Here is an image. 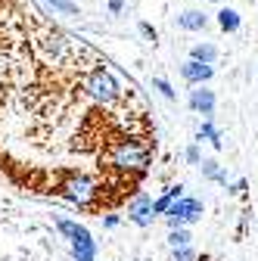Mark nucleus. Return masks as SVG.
Wrapping results in <instances>:
<instances>
[{
  "label": "nucleus",
  "instance_id": "obj_11",
  "mask_svg": "<svg viewBox=\"0 0 258 261\" xmlns=\"http://www.w3.org/2000/svg\"><path fill=\"white\" fill-rule=\"evenodd\" d=\"M196 140H199V143L209 140L215 149H224V134L212 124V118H202V124H199V130H196Z\"/></svg>",
  "mask_w": 258,
  "mask_h": 261
},
{
  "label": "nucleus",
  "instance_id": "obj_14",
  "mask_svg": "<svg viewBox=\"0 0 258 261\" xmlns=\"http://www.w3.org/2000/svg\"><path fill=\"white\" fill-rule=\"evenodd\" d=\"M190 59L205 62V65H215V59H218V47H215V44H209V41H202V44H193V50H190Z\"/></svg>",
  "mask_w": 258,
  "mask_h": 261
},
{
  "label": "nucleus",
  "instance_id": "obj_19",
  "mask_svg": "<svg viewBox=\"0 0 258 261\" xmlns=\"http://www.w3.org/2000/svg\"><path fill=\"white\" fill-rule=\"evenodd\" d=\"M184 159H187V165H199V162H202V149H199V143H190V146L184 149Z\"/></svg>",
  "mask_w": 258,
  "mask_h": 261
},
{
  "label": "nucleus",
  "instance_id": "obj_1",
  "mask_svg": "<svg viewBox=\"0 0 258 261\" xmlns=\"http://www.w3.org/2000/svg\"><path fill=\"white\" fill-rule=\"evenodd\" d=\"M106 162H109V168H115V171L143 174V171L152 165V149H149V143H143V140H137V137H124V140L112 143Z\"/></svg>",
  "mask_w": 258,
  "mask_h": 261
},
{
  "label": "nucleus",
  "instance_id": "obj_20",
  "mask_svg": "<svg viewBox=\"0 0 258 261\" xmlns=\"http://www.w3.org/2000/svg\"><path fill=\"white\" fill-rule=\"evenodd\" d=\"M137 31H140V38H143L146 44H152V47H156V41H159V35H156V28H152L149 22H140V25H137Z\"/></svg>",
  "mask_w": 258,
  "mask_h": 261
},
{
  "label": "nucleus",
  "instance_id": "obj_3",
  "mask_svg": "<svg viewBox=\"0 0 258 261\" xmlns=\"http://www.w3.org/2000/svg\"><path fill=\"white\" fill-rule=\"evenodd\" d=\"M56 230L69 240L75 261H93L96 258V240L90 237V230H87L84 224L69 221V218H56Z\"/></svg>",
  "mask_w": 258,
  "mask_h": 261
},
{
  "label": "nucleus",
  "instance_id": "obj_23",
  "mask_svg": "<svg viewBox=\"0 0 258 261\" xmlns=\"http://www.w3.org/2000/svg\"><path fill=\"white\" fill-rule=\"evenodd\" d=\"M118 224H121V218H118V215H103V230H115Z\"/></svg>",
  "mask_w": 258,
  "mask_h": 261
},
{
  "label": "nucleus",
  "instance_id": "obj_9",
  "mask_svg": "<svg viewBox=\"0 0 258 261\" xmlns=\"http://www.w3.org/2000/svg\"><path fill=\"white\" fill-rule=\"evenodd\" d=\"M215 75V65H205V62H196V59H187L180 65V78L193 87V84H209Z\"/></svg>",
  "mask_w": 258,
  "mask_h": 261
},
{
  "label": "nucleus",
  "instance_id": "obj_27",
  "mask_svg": "<svg viewBox=\"0 0 258 261\" xmlns=\"http://www.w3.org/2000/svg\"><path fill=\"white\" fill-rule=\"evenodd\" d=\"M212 4H221V0H212Z\"/></svg>",
  "mask_w": 258,
  "mask_h": 261
},
{
  "label": "nucleus",
  "instance_id": "obj_6",
  "mask_svg": "<svg viewBox=\"0 0 258 261\" xmlns=\"http://www.w3.org/2000/svg\"><path fill=\"white\" fill-rule=\"evenodd\" d=\"M215 103H218V96H215V90L209 84H193V90L187 96V106L193 112L202 115V118H212L215 115Z\"/></svg>",
  "mask_w": 258,
  "mask_h": 261
},
{
  "label": "nucleus",
  "instance_id": "obj_5",
  "mask_svg": "<svg viewBox=\"0 0 258 261\" xmlns=\"http://www.w3.org/2000/svg\"><path fill=\"white\" fill-rule=\"evenodd\" d=\"M202 202L193 199V196H180L177 202H171V208L165 212V221H168V230L171 227H193L199 218H202Z\"/></svg>",
  "mask_w": 258,
  "mask_h": 261
},
{
  "label": "nucleus",
  "instance_id": "obj_13",
  "mask_svg": "<svg viewBox=\"0 0 258 261\" xmlns=\"http://www.w3.org/2000/svg\"><path fill=\"white\" fill-rule=\"evenodd\" d=\"M240 25H243V19H240V13H237V10H230V7L218 10V28H221V31L234 35V31H240Z\"/></svg>",
  "mask_w": 258,
  "mask_h": 261
},
{
  "label": "nucleus",
  "instance_id": "obj_16",
  "mask_svg": "<svg viewBox=\"0 0 258 261\" xmlns=\"http://www.w3.org/2000/svg\"><path fill=\"white\" fill-rule=\"evenodd\" d=\"M152 87H156L159 93H162V96H165L168 103H174V100H177V93H174V87H171V81H168V78L156 75V78H152Z\"/></svg>",
  "mask_w": 258,
  "mask_h": 261
},
{
  "label": "nucleus",
  "instance_id": "obj_2",
  "mask_svg": "<svg viewBox=\"0 0 258 261\" xmlns=\"http://www.w3.org/2000/svg\"><path fill=\"white\" fill-rule=\"evenodd\" d=\"M84 90L90 93V100L100 103L103 109H112L121 100V84L115 81V75L106 69V65H93V69L84 75Z\"/></svg>",
  "mask_w": 258,
  "mask_h": 261
},
{
  "label": "nucleus",
  "instance_id": "obj_15",
  "mask_svg": "<svg viewBox=\"0 0 258 261\" xmlns=\"http://www.w3.org/2000/svg\"><path fill=\"white\" fill-rule=\"evenodd\" d=\"M190 243H193L190 227H171L168 230V246L171 249H180V246H190Z\"/></svg>",
  "mask_w": 258,
  "mask_h": 261
},
{
  "label": "nucleus",
  "instance_id": "obj_8",
  "mask_svg": "<svg viewBox=\"0 0 258 261\" xmlns=\"http://www.w3.org/2000/svg\"><path fill=\"white\" fill-rule=\"evenodd\" d=\"M41 47L47 50V56H53V62H62L69 56V50H72V41L62 35V31H56V28H50L47 35L41 38Z\"/></svg>",
  "mask_w": 258,
  "mask_h": 261
},
{
  "label": "nucleus",
  "instance_id": "obj_24",
  "mask_svg": "<svg viewBox=\"0 0 258 261\" xmlns=\"http://www.w3.org/2000/svg\"><path fill=\"white\" fill-rule=\"evenodd\" d=\"M184 190H187L184 184H171V187H165V193L171 196V199H174V202H177V199H180V196H184Z\"/></svg>",
  "mask_w": 258,
  "mask_h": 261
},
{
  "label": "nucleus",
  "instance_id": "obj_22",
  "mask_svg": "<svg viewBox=\"0 0 258 261\" xmlns=\"http://www.w3.org/2000/svg\"><path fill=\"white\" fill-rule=\"evenodd\" d=\"M246 190H249V180H246V177H240V180L227 184V193H230V196H246Z\"/></svg>",
  "mask_w": 258,
  "mask_h": 261
},
{
  "label": "nucleus",
  "instance_id": "obj_17",
  "mask_svg": "<svg viewBox=\"0 0 258 261\" xmlns=\"http://www.w3.org/2000/svg\"><path fill=\"white\" fill-rule=\"evenodd\" d=\"M44 4H50L56 13H66V16H78V4H72V0H44Z\"/></svg>",
  "mask_w": 258,
  "mask_h": 261
},
{
  "label": "nucleus",
  "instance_id": "obj_25",
  "mask_svg": "<svg viewBox=\"0 0 258 261\" xmlns=\"http://www.w3.org/2000/svg\"><path fill=\"white\" fill-rule=\"evenodd\" d=\"M121 10H124V0H109V13L112 16H118Z\"/></svg>",
  "mask_w": 258,
  "mask_h": 261
},
{
  "label": "nucleus",
  "instance_id": "obj_18",
  "mask_svg": "<svg viewBox=\"0 0 258 261\" xmlns=\"http://www.w3.org/2000/svg\"><path fill=\"white\" fill-rule=\"evenodd\" d=\"M171 202H174V199H171L168 193H162V196H156V199H152V215H156V218H159V215L165 218V212L171 208Z\"/></svg>",
  "mask_w": 258,
  "mask_h": 261
},
{
  "label": "nucleus",
  "instance_id": "obj_26",
  "mask_svg": "<svg viewBox=\"0 0 258 261\" xmlns=\"http://www.w3.org/2000/svg\"><path fill=\"white\" fill-rule=\"evenodd\" d=\"M196 261H212V258L209 255H196Z\"/></svg>",
  "mask_w": 258,
  "mask_h": 261
},
{
  "label": "nucleus",
  "instance_id": "obj_4",
  "mask_svg": "<svg viewBox=\"0 0 258 261\" xmlns=\"http://www.w3.org/2000/svg\"><path fill=\"white\" fill-rule=\"evenodd\" d=\"M59 196L66 202L78 205V208H90L96 202V196H100V184L93 177H87V174H69L59 184Z\"/></svg>",
  "mask_w": 258,
  "mask_h": 261
},
{
  "label": "nucleus",
  "instance_id": "obj_7",
  "mask_svg": "<svg viewBox=\"0 0 258 261\" xmlns=\"http://www.w3.org/2000/svg\"><path fill=\"white\" fill-rule=\"evenodd\" d=\"M127 221L134 227H152L156 215H152V196L149 193H137L131 202H127Z\"/></svg>",
  "mask_w": 258,
  "mask_h": 261
},
{
  "label": "nucleus",
  "instance_id": "obj_12",
  "mask_svg": "<svg viewBox=\"0 0 258 261\" xmlns=\"http://www.w3.org/2000/svg\"><path fill=\"white\" fill-rule=\"evenodd\" d=\"M199 168H202V177H205V180H215V184H221V187L230 184V180H227V171L218 165V159H202Z\"/></svg>",
  "mask_w": 258,
  "mask_h": 261
},
{
  "label": "nucleus",
  "instance_id": "obj_21",
  "mask_svg": "<svg viewBox=\"0 0 258 261\" xmlns=\"http://www.w3.org/2000/svg\"><path fill=\"white\" fill-rule=\"evenodd\" d=\"M174 261H196V249L193 246H180V249H171Z\"/></svg>",
  "mask_w": 258,
  "mask_h": 261
},
{
  "label": "nucleus",
  "instance_id": "obj_10",
  "mask_svg": "<svg viewBox=\"0 0 258 261\" xmlns=\"http://www.w3.org/2000/svg\"><path fill=\"white\" fill-rule=\"evenodd\" d=\"M205 25H209V16L199 10H187L177 16V28H184V31H202Z\"/></svg>",
  "mask_w": 258,
  "mask_h": 261
}]
</instances>
